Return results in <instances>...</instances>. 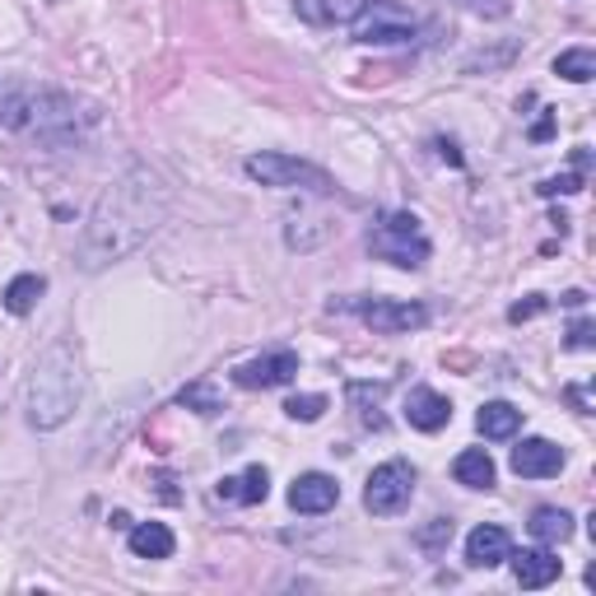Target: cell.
Wrapping results in <instances>:
<instances>
[{
	"label": "cell",
	"mask_w": 596,
	"mask_h": 596,
	"mask_svg": "<svg viewBox=\"0 0 596 596\" xmlns=\"http://www.w3.org/2000/svg\"><path fill=\"white\" fill-rule=\"evenodd\" d=\"M513 470L522 480H550L564 470V448L550 443V438H522L513 448Z\"/></svg>",
	"instance_id": "cell-10"
},
{
	"label": "cell",
	"mask_w": 596,
	"mask_h": 596,
	"mask_svg": "<svg viewBox=\"0 0 596 596\" xmlns=\"http://www.w3.org/2000/svg\"><path fill=\"white\" fill-rule=\"evenodd\" d=\"M448 540H452V517H433V527L419 532V546L425 550H443Z\"/></svg>",
	"instance_id": "cell-27"
},
{
	"label": "cell",
	"mask_w": 596,
	"mask_h": 596,
	"mask_svg": "<svg viewBox=\"0 0 596 596\" xmlns=\"http://www.w3.org/2000/svg\"><path fill=\"white\" fill-rule=\"evenodd\" d=\"M322 410H326V396H318V392H303V396H289L285 401V415L289 419H303V425L322 419Z\"/></svg>",
	"instance_id": "cell-25"
},
{
	"label": "cell",
	"mask_w": 596,
	"mask_h": 596,
	"mask_svg": "<svg viewBox=\"0 0 596 596\" xmlns=\"http://www.w3.org/2000/svg\"><path fill=\"white\" fill-rule=\"evenodd\" d=\"M592 345H596V322H587V318L573 322L569 326V349H592Z\"/></svg>",
	"instance_id": "cell-28"
},
{
	"label": "cell",
	"mask_w": 596,
	"mask_h": 596,
	"mask_svg": "<svg viewBox=\"0 0 596 596\" xmlns=\"http://www.w3.org/2000/svg\"><path fill=\"white\" fill-rule=\"evenodd\" d=\"M47 294V279L43 275H14L5 285V308L14 312V318H28L33 308H38V298Z\"/></svg>",
	"instance_id": "cell-22"
},
{
	"label": "cell",
	"mask_w": 596,
	"mask_h": 596,
	"mask_svg": "<svg viewBox=\"0 0 596 596\" xmlns=\"http://www.w3.org/2000/svg\"><path fill=\"white\" fill-rule=\"evenodd\" d=\"M452 476H457V485H466V489H494L499 466H494V457H489L485 448H466L462 457L452 462Z\"/></svg>",
	"instance_id": "cell-16"
},
{
	"label": "cell",
	"mask_w": 596,
	"mask_h": 596,
	"mask_svg": "<svg viewBox=\"0 0 596 596\" xmlns=\"http://www.w3.org/2000/svg\"><path fill=\"white\" fill-rule=\"evenodd\" d=\"M168 205H172V191L159 172L150 164L127 168L98 196L94 215L75 242V261L84 271H103V266H112V261L140 252L168 219Z\"/></svg>",
	"instance_id": "cell-1"
},
{
	"label": "cell",
	"mask_w": 596,
	"mask_h": 596,
	"mask_svg": "<svg viewBox=\"0 0 596 596\" xmlns=\"http://www.w3.org/2000/svg\"><path fill=\"white\" fill-rule=\"evenodd\" d=\"M532 536L540 540V546H564V540L573 536V517L564 513V508H536V513H532Z\"/></svg>",
	"instance_id": "cell-21"
},
{
	"label": "cell",
	"mask_w": 596,
	"mask_h": 596,
	"mask_svg": "<svg viewBox=\"0 0 596 596\" xmlns=\"http://www.w3.org/2000/svg\"><path fill=\"white\" fill-rule=\"evenodd\" d=\"M415 499V466L410 462H382L373 476H368L363 485V508L373 517H396V513H406Z\"/></svg>",
	"instance_id": "cell-5"
},
{
	"label": "cell",
	"mask_w": 596,
	"mask_h": 596,
	"mask_svg": "<svg viewBox=\"0 0 596 596\" xmlns=\"http://www.w3.org/2000/svg\"><path fill=\"white\" fill-rule=\"evenodd\" d=\"M271 494V476H266V466H248L242 476H229V480H219V499H234V503H266Z\"/></svg>",
	"instance_id": "cell-17"
},
{
	"label": "cell",
	"mask_w": 596,
	"mask_h": 596,
	"mask_svg": "<svg viewBox=\"0 0 596 596\" xmlns=\"http://www.w3.org/2000/svg\"><path fill=\"white\" fill-rule=\"evenodd\" d=\"M513 559V577H517V587H550L559 573H564V564H559V559L540 546V550H517V555H508Z\"/></svg>",
	"instance_id": "cell-15"
},
{
	"label": "cell",
	"mask_w": 596,
	"mask_h": 596,
	"mask_svg": "<svg viewBox=\"0 0 596 596\" xmlns=\"http://www.w3.org/2000/svg\"><path fill=\"white\" fill-rule=\"evenodd\" d=\"M406 419L419 433H438V429L452 425V401L443 392H433V388H415L406 396Z\"/></svg>",
	"instance_id": "cell-13"
},
{
	"label": "cell",
	"mask_w": 596,
	"mask_h": 596,
	"mask_svg": "<svg viewBox=\"0 0 596 596\" xmlns=\"http://www.w3.org/2000/svg\"><path fill=\"white\" fill-rule=\"evenodd\" d=\"M127 546H131L135 559H172L178 540H172V532L164 527V522H140V527H131Z\"/></svg>",
	"instance_id": "cell-18"
},
{
	"label": "cell",
	"mask_w": 596,
	"mask_h": 596,
	"mask_svg": "<svg viewBox=\"0 0 596 596\" xmlns=\"http://www.w3.org/2000/svg\"><path fill=\"white\" fill-rule=\"evenodd\" d=\"M248 178L261 182V187H303V191H331V178L318 168V164H308V159H294V154H252L248 159Z\"/></svg>",
	"instance_id": "cell-6"
},
{
	"label": "cell",
	"mask_w": 596,
	"mask_h": 596,
	"mask_svg": "<svg viewBox=\"0 0 596 596\" xmlns=\"http://www.w3.org/2000/svg\"><path fill=\"white\" fill-rule=\"evenodd\" d=\"M298 378V355L294 349H266L248 363L234 368V382L242 392H266V388H285V382Z\"/></svg>",
	"instance_id": "cell-9"
},
{
	"label": "cell",
	"mask_w": 596,
	"mask_h": 596,
	"mask_svg": "<svg viewBox=\"0 0 596 596\" xmlns=\"http://www.w3.org/2000/svg\"><path fill=\"white\" fill-rule=\"evenodd\" d=\"M508 555H513V540H508L503 527H476L466 536V564L470 569H499Z\"/></svg>",
	"instance_id": "cell-14"
},
{
	"label": "cell",
	"mask_w": 596,
	"mask_h": 596,
	"mask_svg": "<svg viewBox=\"0 0 596 596\" xmlns=\"http://www.w3.org/2000/svg\"><path fill=\"white\" fill-rule=\"evenodd\" d=\"M583 172H564V178H546V182H540L536 191H540V196H577V191H583Z\"/></svg>",
	"instance_id": "cell-26"
},
{
	"label": "cell",
	"mask_w": 596,
	"mask_h": 596,
	"mask_svg": "<svg viewBox=\"0 0 596 596\" xmlns=\"http://www.w3.org/2000/svg\"><path fill=\"white\" fill-rule=\"evenodd\" d=\"M419 33L415 14H406L396 0H373L359 20H355V43L363 47H392V43H410Z\"/></svg>",
	"instance_id": "cell-8"
},
{
	"label": "cell",
	"mask_w": 596,
	"mask_h": 596,
	"mask_svg": "<svg viewBox=\"0 0 596 596\" xmlns=\"http://www.w3.org/2000/svg\"><path fill=\"white\" fill-rule=\"evenodd\" d=\"M382 396H388V382H349L345 388V401L359 410V419L368 429H388V419H382Z\"/></svg>",
	"instance_id": "cell-19"
},
{
	"label": "cell",
	"mask_w": 596,
	"mask_h": 596,
	"mask_svg": "<svg viewBox=\"0 0 596 596\" xmlns=\"http://www.w3.org/2000/svg\"><path fill=\"white\" fill-rule=\"evenodd\" d=\"M84 401V373L80 359L65 345H51L38 355V363L28 368L24 382V415L33 429H61Z\"/></svg>",
	"instance_id": "cell-3"
},
{
	"label": "cell",
	"mask_w": 596,
	"mask_h": 596,
	"mask_svg": "<svg viewBox=\"0 0 596 596\" xmlns=\"http://www.w3.org/2000/svg\"><path fill=\"white\" fill-rule=\"evenodd\" d=\"M550 135H555V112H546V117H540L536 127H532V140H550Z\"/></svg>",
	"instance_id": "cell-30"
},
{
	"label": "cell",
	"mask_w": 596,
	"mask_h": 596,
	"mask_svg": "<svg viewBox=\"0 0 596 596\" xmlns=\"http://www.w3.org/2000/svg\"><path fill=\"white\" fill-rule=\"evenodd\" d=\"M336 503H341V485L331 476H322V470H308V476H298L289 485V508L294 513H303V517H322Z\"/></svg>",
	"instance_id": "cell-11"
},
{
	"label": "cell",
	"mask_w": 596,
	"mask_h": 596,
	"mask_svg": "<svg viewBox=\"0 0 596 596\" xmlns=\"http://www.w3.org/2000/svg\"><path fill=\"white\" fill-rule=\"evenodd\" d=\"M540 308H546V298H540V294H532L527 303H513V312H508V318H513V322H527V318H536Z\"/></svg>",
	"instance_id": "cell-29"
},
{
	"label": "cell",
	"mask_w": 596,
	"mask_h": 596,
	"mask_svg": "<svg viewBox=\"0 0 596 596\" xmlns=\"http://www.w3.org/2000/svg\"><path fill=\"white\" fill-rule=\"evenodd\" d=\"M368 5H373V0H294L298 20L312 24V28H341V24H355Z\"/></svg>",
	"instance_id": "cell-12"
},
{
	"label": "cell",
	"mask_w": 596,
	"mask_h": 596,
	"mask_svg": "<svg viewBox=\"0 0 596 596\" xmlns=\"http://www.w3.org/2000/svg\"><path fill=\"white\" fill-rule=\"evenodd\" d=\"M555 75H564L573 84H587L596 75V51L592 47H569L555 57Z\"/></svg>",
	"instance_id": "cell-23"
},
{
	"label": "cell",
	"mask_w": 596,
	"mask_h": 596,
	"mask_svg": "<svg viewBox=\"0 0 596 596\" xmlns=\"http://www.w3.org/2000/svg\"><path fill=\"white\" fill-rule=\"evenodd\" d=\"M345 312H359V318L382 331V336H401V331H419L429 322L425 303H410V298H349V303H331Z\"/></svg>",
	"instance_id": "cell-7"
},
{
	"label": "cell",
	"mask_w": 596,
	"mask_h": 596,
	"mask_svg": "<svg viewBox=\"0 0 596 596\" xmlns=\"http://www.w3.org/2000/svg\"><path fill=\"white\" fill-rule=\"evenodd\" d=\"M178 406L196 410V415H219V410H224V396H219L215 388H210V382H191V388H182Z\"/></svg>",
	"instance_id": "cell-24"
},
{
	"label": "cell",
	"mask_w": 596,
	"mask_h": 596,
	"mask_svg": "<svg viewBox=\"0 0 596 596\" xmlns=\"http://www.w3.org/2000/svg\"><path fill=\"white\" fill-rule=\"evenodd\" d=\"M368 252L378 261H392L401 271H415L429 261V238H425V224H419L410 210H388L373 229H368Z\"/></svg>",
	"instance_id": "cell-4"
},
{
	"label": "cell",
	"mask_w": 596,
	"mask_h": 596,
	"mask_svg": "<svg viewBox=\"0 0 596 596\" xmlns=\"http://www.w3.org/2000/svg\"><path fill=\"white\" fill-rule=\"evenodd\" d=\"M476 429L485 438H494V443H499V438H513L522 429V410L508 406V401H485L480 415H476Z\"/></svg>",
	"instance_id": "cell-20"
},
{
	"label": "cell",
	"mask_w": 596,
	"mask_h": 596,
	"mask_svg": "<svg viewBox=\"0 0 596 596\" xmlns=\"http://www.w3.org/2000/svg\"><path fill=\"white\" fill-rule=\"evenodd\" d=\"M573 168H577V172H583V178H587V168H592V154H587L583 145H577V150H573Z\"/></svg>",
	"instance_id": "cell-31"
},
{
	"label": "cell",
	"mask_w": 596,
	"mask_h": 596,
	"mask_svg": "<svg viewBox=\"0 0 596 596\" xmlns=\"http://www.w3.org/2000/svg\"><path fill=\"white\" fill-rule=\"evenodd\" d=\"M103 121V108L57 84L38 80H10L0 84V127L14 135H38L43 145H80Z\"/></svg>",
	"instance_id": "cell-2"
},
{
	"label": "cell",
	"mask_w": 596,
	"mask_h": 596,
	"mask_svg": "<svg viewBox=\"0 0 596 596\" xmlns=\"http://www.w3.org/2000/svg\"><path fill=\"white\" fill-rule=\"evenodd\" d=\"M559 303H569V308H583V303H587V294H583V289H569L564 298H559Z\"/></svg>",
	"instance_id": "cell-32"
}]
</instances>
